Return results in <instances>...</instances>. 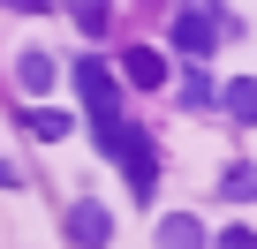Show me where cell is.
I'll use <instances>...</instances> for the list:
<instances>
[{"label": "cell", "instance_id": "cell-12", "mask_svg": "<svg viewBox=\"0 0 257 249\" xmlns=\"http://www.w3.org/2000/svg\"><path fill=\"white\" fill-rule=\"evenodd\" d=\"M182 106H212V76H182Z\"/></svg>", "mask_w": 257, "mask_h": 249}, {"label": "cell", "instance_id": "cell-11", "mask_svg": "<svg viewBox=\"0 0 257 249\" xmlns=\"http://www.w3.org/2000/svg\"><path fill=\"white\" fill-rule=\"evenodd\" d=\"M31 129H38L46 144H61V136H68V113H53V106H46V113H31Z\"/></svg>", "mask_w": 257, "mask_h": 249}, {"label": "cell", "instance_id": "cell-3", "mask_svg": "<svg viewBox=\"0 0 257 249\" xmlns=\"http://www.w3.org/2000/svg\"><path fill=\"white\" fill-rule=\"evenodd\" d=\"M106 234H113V211H106V204H68V241L106 249Z\"/></svg>", "mask_w": 257, "mask_h": 249}, {"label": "cell", "instance_id": "cell-10", "mask_svg": "<svg viewBox=\"0 0 257 249\" xmlns=\"http://www.w3.org/2000/svg\"><path fill=\"white\" fill-rule=\"evenodd\" d=\"M76 23H83V31H91V38H98V31H106V23H113V8H106V0H76Z\"/></svg>", "mask_w": 257, "mask_h": 249}, {"label": "cell", "instance_id": "cell-6", "mask_svg": "<svg viewBox=\"0 0 257 249\" xmlns=\"http://www.w3.org/2000/svg\"><path fill=\"white\" fill-rule=\"evenodd\" d=\"M219 106H227V121H242V129H249V121H257V76H234V83L219 91Z\"/></svg>", "mask_w": 257, "mask_h": 249}, {"label": "cell", "instance_id": "cell-1", "mask_svg": "<svg viewBox=\"0 0 257 249\" xmlns=\"http://www.w3.org/2000/svg\"><path fill=\"white\" fill-rule=\"evenodd\" d=\"M76 91H83V106H91L98 151H113V144H121V91H113V68L83 53V61H76Z\"/></svg>", "mask_w": 257, "mask_h": 249}, {"label": "cell", "instance_id": "cell-8", "mask_svg": "<svg viewBox=\"0 0 257 249\" xmlns=\"http://www.w3.org/2000/svg\"><path fill=\"white\" fill-rule=\"evenodd\" d=\"M16 76H23V91H31V98H38V91H53V61H46V53H23V61H16Z\"/></svg>", "mask_w": 257, "mask_h": 249}, {"label": "cell", "instance_id": "cell-5", "mask_svg": "<svg viewBox=\"0 0 257 249\" xmlns=\"http://www.w3.org/2000/svg\"><path fill=\"white\" fill-rule=\"evenodd\" d=\"M121 68H128V83H137V91H159V83H167V53H152V46H137Z\"/></svg>", "mask_w": 257, "mask_h": 249}, {"label": "cell", "instance_id": "cell-4", "mask_svg": "<svg viewBox=\"0 0 257 249\" xmlns=\"http://www.w3.org/2000/svg\"><path fill=\"white\" fill-rule=\"evenodd\" d=\"M167 38H174V46H182V53H212V38H219V23H212V16H204V8H182V16H174V31H167Z\"/></svg>", "mask_w": 257, "mask_h": 249}, {"label": "cell", "instance_id": "cell-2", "mask_svg": "<svg viewBox=\"0 0 257 249\" xmlns=\"http://www.w3.org/2000/svg\"><path fill=\"white\" fill-rule=\"evenodd\" d=\"M113 159H121V174H128V189H137V196L152 204V189H159V151H152V136H137V129H121V144H113Z\"/></svg>", "mask_w": 257, "mask_h": 249}, {"label": "cell", "instance_id": "cell-7", "mask_svg": "<svg viewBox=\"0 0 257 249\" xmlns=\"http://www.w3.org/2000/svg\"><path fill=\"white\" fill-rule=\"evenodd\" d=\"M159 249H204V226L189 211H174V219H159Z\"/></svg>", "mask_w": 257, "mask_h": 249}, {"label": "cell", "instance_id": "cell-9", "mask_svg": "<svg viewBox=\"0 0 257 249\" xmlns=\"http://www.w3.org/2000/svg\"><path fill=\"white\" fill-rule=\"evenodd\" d=\"M219 196L249 204V196H257V166H227V174H219Z\"/></svg>", "mask_w": 257, "mask_h": 249}, {"label": "cell", "instance_id": "cell-13", "mask_svg": "<svg viewBox=\"0 0 257 249\" xmlns=\"http://www.w3.org/2000/svg\"><path fill=\"white\" fill-rule=\"evenodd\" d=\"M219 249H257V234L249 226H219Z\"/></svg>", "mask_w": 257, "mask_h": 249}, {"label": "cell", "instance_id": "cell-14", "mask_svg": "<svg viewBox=\"0 0 257 249\" xmlns=\"http://www.w3.org/2000/svg\"><path fill=\"white\" fill-rule=\"evenodd\" d=\"M16 181H23V174H16V166H8V159H0V189H16Z\"/></svg>", "mask_w": 257, "mask_h": 249}]
</instances>
